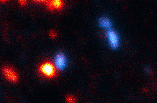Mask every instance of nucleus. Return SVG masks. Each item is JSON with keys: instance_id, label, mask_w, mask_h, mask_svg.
I'll return each mask as SVG.
<instances>
[{"instance_id": "5", "label": "nucleus", "mask_w": 157, "mask_h": 103, "mask_svg": "<svg viewBox=\"0 0 157 103\" xmlns=\"http://www.w3.org/2000/svg\"><path fill=\"white\" fill-rule=\"evenodd\" d=\"M53 10H61L64 7V3L62 0H48Z\"/></svg>"}, {"instance_id": "2", "label": "nucleus", "mask_w": 157, "mask_h": 103, "mask_svg": "<svg viewBox=\"0 0 157 103\" xmlns=\"http://www.w3.org/2000/svg\"><path fill=\"white\" fill-rule=\"evenodd\" d=\"M3 74L9 82L16 83L18 81V75L13 68L5 67L3 68Z\"/></svg>"}, {"instance_id": "8", "label": "nucleus", "mask_w": 157, "mask_h": 103, "mask_svg": "<svg viewBox=\"0 0 157 103\" xmlns=\"http://www.w3.org/2000/svg\"><path fill=\"white\" fill-rule=\"evenodd\" d=\"M49 36L52 39H55L57 36V34L55 32V31H50L49 32Z\"/></svg>"}, {"instance_id": "1", "label": "nucleus", "mask_w": 157, "mask_h": 103, "mask_svg": "<svg viewBox=\"0 0 157 103\" xmlns=\"http://www.w3.org/2000/svg\"><path fill=\"white\" fill-rule=\"evenodd\" d=\"M39 73L47 78H52L56 76L57 70L55 65L49 61L44 62L39 67Z\"/></svg>"}, {"instance_id": "7", "label": "nucleus", "mask_w": 157, "mask_h": 103, "mask_svg": "<svg viewBox=\"0 0 157 103\" xmlns=\"http://www.w3.org/2000/svg\"><path fill=\"white\" fill-rule=\"evenodd\" d=\"M66 101L69 103H73L76 102V99L72 95H69L66 97Z\"/></svg>"}, {"instance_id": "3", "label": "nucleus", "mask_w": 157, "mask_h": 103, "mask_svg": "<svg viewBox=\"0 0 157 103\" xmlns=\"http://www.w3.org/2000/svg\"><path fill=\"white\" fill-rule=\"evenodd\" d=\"M107 37L109 40L110 44L114 48H116L119 46V39L117 34L112 30H109L107 32Z\"/></svg>"}, {"instance_id": "10", "label": "nucleus", "mask_w": 157, "mask_h": 103, "mask_svg": "<svg viewBox=\"0 0 157 103\" xmlns=\"http://www.w3.org/2000/svg\"><path fill=\"white\" fill-rule=\"evenodd\" d=\"M33 1L35 2H39V3H43V2L46 3L47 0H33Z\"/></svg>"}, {"instance_id": "4", "label": "nucleus", "mask_w": 157, "mask_h": 103, "mask_svg": "<svg viewBox=\"0 0 157 103\" xmlns=\"http://www.w3.org/2000/svg\"><path fill=\"white\" fill-rule=\"evenodd\" d=\"M65 65V58L62 53L57 54L55 57V66L56 68L62 69Z\"/></svg>"}, {"instance_id": "6", "label": "nucleus", "mask_w": 157, "mask_h": 103, "mask_svg": "<svg viewBox=\"0 0 157 103\" xmlns=\"http://www.w3.org/2000/svg\"><path fill=\"white\" fill-rule=\"evenodd\" d=\"M99 23L100 24H101V26L105 28H107L110 27V25H111L109 19H106V18L101 19L99 21Z\"/></svg>"}, {"instance_id": "9", "label": "nucleus", "mask_w": 157, "mask_h": 103, "mask_svg": "<svg viewBox=\"0 0 157 103\" xmlns=\"http://www.w3.org/2000/svg\"><path fill=\"white\" fill-rule=\"evenodd\" d=\"M18 2L21 6H24L27 3L26 0H18Z\"/></svg>"}, {"instance_id": "11", "label": "nucleus", "mask_w": 157, "mask_h": 103, "mask_svg": "<svg viewBox=\"0 0 157 103\" xmlns=\"http://www.w3.org/2000/svg\"><path fill=\"white\" fill-rule=\"evenodd\" d=\"M8 0H0V2H6V1H8Z\"/></svg>"}]
</instances>
